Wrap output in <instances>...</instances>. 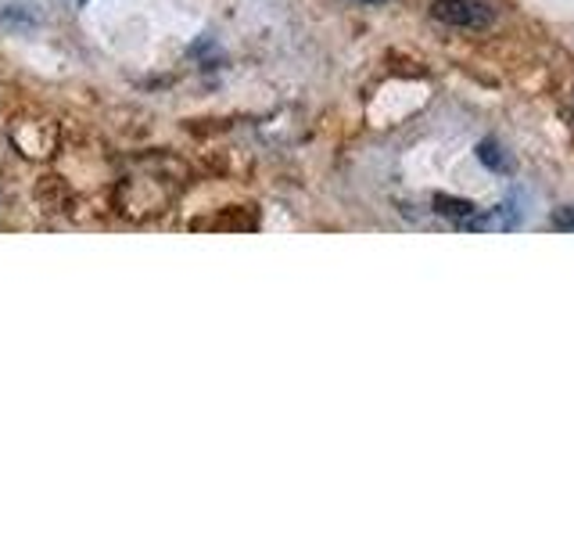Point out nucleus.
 <instances>
[{
	"mask_svg": "<svg viewBox=\"0 0 574 539\" xmlns=\"http://www.w3.org/2000/svg\"><path fill=\"white\" fill-rule=\"evenodd\" d=\"M431 15L446 25H460V30H485L495 19L492 8L481 4V0H435Z\"/></svg>",
	"mask_w": 574,
	"mask_h": 539,
	"instance_id": "f257e3e1",
	"label": "nucleus"
},
{
	"mask_svg": "<svg viewBox=\"0 0 574 539\" xmlns=\"http://www.w3.org/2000/svg\"><path fill=\"white\" fill-rule=\"evenodd\" d=\"M435 213L446 216V220L456 223V227H467V230H471V223L478 220V205H474V202H467V198H449V195H438V198H435Z\"/></svg>",
	"mask_w": 574,
	"mask_h": 539,
	"instance_id": "f03ea898",
	"label": "nucleus"
},
{
	"mask_svg": "<svg viewBox=\"0 0 574 539\" xmlns=\"http://www.w3.org/2000/svg\"><path fill=\"white\" fill-rule=\"evenodd\" d=\"M478 159L485 162L489 170H495V173H506L514 165L510 156H506V151L495 145V140H481V145H478Z\"/></svg>",
	"mask_w": 574,
	"mask_h": 539,
	"instance_id": "7ed1b4c3",
	"label": "nucleus"
},
{
	"mask_svg": "<svg viewBox=\"0 0 574 539\" xmlns=\"http://www.w3.org/2000/svg\"><path fill=\"white\" fill-rule=\"evenodd\" d=\"M553 227L574 230V209H556V213H553Z\"/></svg>",
	"mask_w": 574,
	"mask_h": 539,
	"instance_id": "20e7f679",
	"label": "nucleus"
},
{
	"mask_svg": "<svg viewBox=\"0 0 574 539\" xmlns=\"http://www.w3.org/2000/svg\"><path fill=\"white\" fill-rule=\"evenodd\" d=\"M359 4H384V0H359Z\"/></svg>",
	"mask_w": 574,
	"mask_h": 539,
	"instance_id": "39448f33",
	"label": "nucleus"
}]
</instances>
